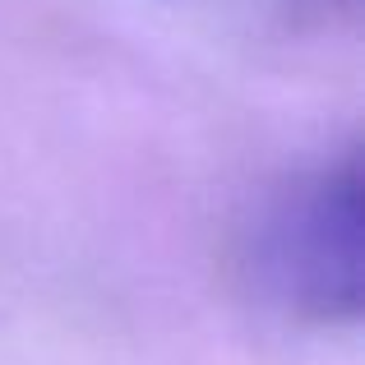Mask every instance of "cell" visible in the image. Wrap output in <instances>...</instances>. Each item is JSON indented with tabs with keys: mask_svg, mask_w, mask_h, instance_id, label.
Segmentation results:
<instances>
[{
	"mask_svg": "<svg viewBox=\"0 0 365 365\" xmlns=\"http://www.w3.org/2000/svg\"><path fill=\"white\" fill-rule=\"evenodd\" d=\"M361 158L296 180L268 204L250 241V268L277 305L310 319H356L365 296Z\"/></svg>",
	"mask_w": 365,
	"mask_h": 365,
	"instance_id": "obj_1",
	"label": "cell"
}]
</instances>
